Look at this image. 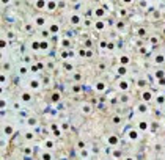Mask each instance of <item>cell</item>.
<instances>
[{"label": "cell", "instance_id": "38", "mask_svg": "<svg viewBox=\"0 0 165 160\" xmlns=\"http://www.w3.org/2000/svg\"><path fill=\"white\" fill-rule=\"evenodd\" d=\"M99 46H101V49H105V47H107V42H105V41H101V44H99Z\"/></svg>", "mask_w": 165, "mask_h": 160}, {"label": "cell", "instance_id": "24", "mask_svg": "<svg viewBox=\"0 0 165 160\" xmlns=\"http://www.w3.org/2000/svg\"><path fill=\"white\" fill-rule=\"evenodd\" d=\"M49 49V42L47 41H41V50H47Z\"/></svg>", "mask_w": 165, "mask_h": 160}, {"label": "cell", "instance_id": "20", "mask_svg": "<svg viewBox=\"0 0 165 160\" xmlns=\"http://www.w3.org/2000/svg\"><path fill=\"white\" fill-rule=\"evenodd\" d=\"M118 74H120V75L128 74V67H126V66H121V67H118Z\"/></svg>", "mask_w": 165, "mask_h": 160}, {"label": "cell", "instance_id": "7", "mask_svg": "<svg viewBox=\"0 0 165 160\" xmlns=\"http://www.w3.org/2000/svg\"><path fill=\"white\" fill-rule=\"evenodd\" d=\"M69 21H71L72 25H79V24H80V16H79V14H72Z\"/></svg>", "mask_w": 165, "mask_h": 160}, {"label": "cell", "instance_id": "39", "mask_svg": "<svg viewBox=\"0 0 165 160\" xmlns=\"http://www.w3.org/2000/svg\"><path fill=\"white\" fill-rule=\"evenodd\" d=\"M82 157H83V159H86V157H88V152H86L85 149H83V151H82Z\"/></svg>", "mask_w": 165, "mask_h": 160}, {"label": "cell", "instance_id": "42", "mask_svg": "<svg viewBox=\"0 0 165 160\" xmlns=\"http://www.w3.org/2000/svg\"><path fill=\"white\" fill-rule=\"evenodd\" d=\"M64 67H66L68 71H72V66H71V64H64Z\"/></svg>", "mask_w": 165, "mask_h": 160}, {"label": "cell", "instance_id": "41", "mask_svg": "<svg viewBox=\"0 0 165 160\" xmlns=\"http://www.w3.org/2000/svg\"><path fill=\"white\" fill-rule=\"evenodd\" d=\"M0 46H2V49H5V47H6V41H5V39H3V41L0 42Z\"/></svg>", "mask_w": 165, "mask_h": 160}, {"label": "cell", "instance_id": "34", "mask_svg": "<svg viewBox=\"0 0 165 160\" xmlns=\"http://www.w3.org/2000/svg\"><path fill=\"white\" fill-rule=\"evenodd\" d=\"M61 46H63V47L66 46L68 47V46H69V39H63V41H61Z\"/></svg>", "mask_w": 165, "mask_h": 160}, {"label": "cell", "instance_id": "8", "mask_svg": "<svg viewBox=\"0 0 165 160\" xmlns=\"http://www.w3.org/2000/svg\"><path fill=\"white\" fill-rule=\"evenodd\" d=\"M154 63L156 64H162V63H165V55H156L154 57Z\"/></svg>", "mask_w": 165, "mask_h": 160}, {"label": "cell", "instance_id": "50", "mask_svg": "<svg viewBox=\"0 0 165 160\" xmlns=\"http://www.w3.org/2000/svg\"><path fill=\"white\" fill-rule=\"evenodd\" d=\"M162 33H164V35H165V27H164V30H162Z\"/></svg>", "mask_w": 165, "mask_h": 160}, {"label": "cell", "instance_id": "35", "mask_svg": "<svg viewBox=\"0 0 165 160\" xmlns=\"http://www.w3.org/2000/svg\"><path fill=\"white\" fill-rule=\"evenodd\" d=\"M32 154V148H25V155H30Z\"/></svg>", "mask_w": 165, "mask_h": 160}, {"label": "cell", "instance_id": "22", "mask_svg": "<svg viewBox=\"0 0 165 160\" xmlns=\"http://www.w3.org/2000/svg\"><path fill=\"white\" fill-rule=\"evenodd\" d=\"M156 102H157L159 105H162V104H165V96H157V99H156Z\"/></svg>", "mask_w": 165, "mask_h": 160}, {"label": "cell", "instance_id": "16", "mask_svg": "<svg viewBox=\"0 0 165 160\" xmlns=\"http://www.w3.org/2000/svg\"><path fill=\"white\" fill-rule=\"evenodd\" d=\"M21 99H22V102H30L32 101V94L30 93H22V97H21Z\"/></svg>", "mask_w": 165, "mask_h": 160}, {"label": "cell", "instance_id": "19", "mask_svg": "<svg viewBox=\"0 0 165 160\" xmlns=\"http://www.w3.org/2000/svg\"><path fill=\"white\" fill-rule=\"evenodd\" d=\"M57 8V3L55 2H47V11H53Z\"/></svg>", "mask_w": 165, "mask_h": 160}, {"label": "cell", "instance_id": "43", "mask_svg": "<svg viewBox=\"0 0 165 160\" xmlns=\"http://www.w3.org/2000/svg\"><path fill=\"white\" fill-rule=\"evenodd\" d=\"M128 101H129V97H126V96L121 97V102H128Z\"/></svg>", "mask_w": 165, "mask_h": 160}, {"label": "cell", "instance_id": "46", "mask_svg": "<svg viewBox=\"0 0 165 160\" xmlns=\"http://www.w3.org/2000/svg\"><path fill=\"white\" fill-rule=\"evenodd\" d=\"M36 66H38V69H43V67H44V64H43V63H38Z\"/></svg>", "mask_w": 165, "mask_h": 160}, {"label": "cell", "instance_id": "29", "mask_svg": "<svg viewBox=\"0 0 165 160\" xmlns=\"http://www.w3.org/2000/svg\"><path fill=\"white\" fill-rule=\"evenodd\" d=\"M36 6L38 8H44V6H47V2H36Z\"/></svg>", "mask_w": 165, "mask_h": 160}, {"label": "cell", "instance_id": "3", "mask_svg": "<svg viewBox=\"0 0 165 160\" xmlns=\"http://www.w3.org/2000/svg\"><path fill=\"white\" fill-rule=\"evenodd\" d=\"M142 99L145 102H149V101H153V93L151 91H145V93L142 94Z\"/></svg>", "mask_w": 165, "mask_h": 160}, {"label": "cell", "instance_id": "45", "mask_svg": "<svg viewBox=\"0 0 165 160\" xmlns=\"http://www.w3.org/2000/svg\"><path fill=\"white\" fill-rule=\"evenodd\" d=\"M157 42V38H151V44H156Z\"/></svg>", "mask_w": 165, "mask_h": 160}, {"label": "cell", "instance_id": "31", "mask_svg": "<svg viewBox=\"0 0 165 160\" xmlns=\"http://www.w3.org/2000/svg\"><path fill=\"white\" fill-rule=\"evenodd\" d=\"M19 72H21V74H27V67L25 66H21V67H19Z\"/></svg>", "mask_w": 165, "mask_h": 160}, {"label": "cell", "instance_id": "15", "mask_svg": "<svg viewBox=\"0 0 165 160\" xmlns=\"http://www.w3.org/2000/svg\"><path fill=\"white\" fill-rule=\"evenodd\" d=\"M94 14L98 16V17H102V16L105 14V10H104V6H101V8H96V11H94Z\"/></svg>", "mask_w": 165, "mask_h": 160}, {"label": "cell", "instance_id": "14", "mask_svg": "<svg viewBox=\"0 0 165 160\" xmlns=\"http://www.w3.org/2000/svg\"><path fill=\"white\" fill-rule=\"evenodd\" d=\"M49 31H50V33H53V35H55V33H58V31H60V27L57 25V24H52V25L49 27Z\"/></svg>", "mask_w": 165, "mask_h": 160}, {"label": "cell", "instance_id": "10", "mask_svg": "<svg viewBox=\"0 0 165 160\" xmlns=\"http://www.w3.org/2000/svg\"><path fill=\"white\" fill-rule=\"evenodd\" d=\"M94 27H96V30H98V31H102V30L105 28V22H102V21H98V22L94 24Z\"/></svg>", "mask_w": 165, "mask_h": 160}, {"label": "cell", "instance_id": "40", "mask_svg": "<svg viewBox=\"0 0 165 160\" xmlns=\"http://www.w3.org/2000/svg\"><path fill=\"white\" fill-rule=\"evenodd\" d=\"M72 89H74L75 93H79V91H80V86H79V85H75V86H74V88H72Z\"/></svg>", "mask_w": 165, "mask_h": 160}, {"label": "cell", "instance_id": "51", "mask_svg": "<svg viewBox=\"0 0 165 160\" xmlns=\"http://www.w3.org/2000/svg\"><path fill=\"white\" fill-rule=\"evenodd\" d=\"M164 155H165V149H164Z\"/></svg>", "mask_w": 165, "mask_h": 160}, {"label": "cell", "instance_id": "27", "mask_svg": "<svg viewBox=\"0 0 165 160\" xmlns=\"http://www.w3.org/2000/svg\"><path fill=\"white\" fill-rule=\"evenodd\" d=\"M33 138H35L33 132H27V134H25V140H33Z\"/></svg>", "mask_w": 165, "mask_h": 160}, {"label": "cell", "instance_id": "5", "mask_svg": "<svg viewBox=\"0 0 165 160\" xmlns=\"http://www.w3.org/2000/svg\"><path fill=\"white\" fill-rule=\"evenodd\" d=\"M128 138H129V140H132V141L138 140V134H137V130H129L128 132Z\"/></svg>", "mask_w": 165, "mask_h": 160}, {"label": "cell", "instance_id": "48", "mask_svg": "<svg viewBox=\"0 0 165 160\" xmlns=\"http://www.w3.org/2000/svg\"><path fill=\"white\" fill-rule=\"evenodd\" d=\"M159 83H160V85H165V80H164V78H160V80H159Z\"/></svg>", "mask_w": 165, "mask_h": 160}, {"label": "cell", "instance_id": "33", "mask_svg": "<svg viewBox=\"0 0 165 160\" xmlns=\"http://www.w3.org/2000/svg\"><path fill=\"white\" fill-rule=\"evenodd\" d=\"M137 33H138L140 36H145V33H146V31H145V28H138V31H137Z\"/></svg>", "mask_w": 165, "mask_h": 160}, {"label": "cell", "instance_id": "9", "mask_svg": "<svg viewBox=\"0 0 165 160\" xmlns=\"http://www.w3.org/2000/svg\"><path fill=\"white\" fill-rule=\"evenodd\" d=\"M44 24H46L44 17H36V19H35V25H36V27H44Z\"/></svg>", "mask_w": 165, "mask_h": 160}, {"label": "cell", "instance_id": "44", "mask_svg": "<svg viewBox=\"0 0 165 160\" xmlns=\"http://www.w3.org/2000/svg\"><path fill=\"white\" fill-rule=\"evenodd\" d=\"M68 127H69V124H66V123H64V124H61V129H64V130H66Z\"/></svg>", "mask_w": 165, "mask_h": 160}, {"label": "cell", "instance_id": "12", "mask_svg": "<svg viewBox=\"0 0 165 160\" xmlns=\"http://www.w3.org/2000/svg\"><path fill=\"white\" fill-rule=\"evenodd\" d=\"M13 132H14V129H13L11 126H5V129H3V134L6 135V137H10V135H13Z\"/></svg>", "mask_w": 165, "mask_h": 160}, {"label": "cell", "instance_id": "13", "mask_svg": "<svg viewBox=\"0 0 165 160\" xmlns=\"http://www.w3.org/2000/svg\"><path fill=\"white\" fill-rule=\"evenodd\" d=\"M82 113H85V115H90V113H91V105L83 104V105H82Z\"/></svg>", "mask_w": 165, "mask_h": 160}, {"label": "cell", "instance_id": "47", "mask_svg": "<svg viewBox=\"0 0 165 160\" xmlns=\"http://www.w3.org/2000/svg\"><path fill=\"white\" fill-rule=\"evenodd\" d=\"M107 49H113V42H109V44H107Z\"/></svg>", "mask_w": 165, "mask_h": 160}, {"label": "cell", "instance_id": "2", "mask_svg": "<svg viewBox=\"0 0 165 160\" xmlns=\"http://www.w3.org/2000/svg\"><path fill=\"white\" fill-rule=\"evenodd\" d=\"M118 88H120L121 91H128L129 89V82L128 80H120V82H118Z\"/></svg>", "mask_w": 165, "mask_h": 160}, {"label": "cell", "instance_id": "49", "mask_svg": "<svg viewBox=\"0 0 165 160\" xmlns=\"http://www.w3.org/2000/svg\"><path fill=\"white\" fill-rule=\"evenodd\" d=\"M126 160H135V159H132V157H128V159H126Z\"/></svg>", "mask_w": 165, "mask_h": 160}, {"label": "cell", "instance_id": "11", "mask_svg": "<svg viewBox=\"0 0 165 160\" xmlns=\"http://www.w3.org/2000/svg\"><path fill=\"white\" fill-rule=\"evenodd\" d=\"M138 129L142 132H146L148 130V123H146V121H140V123H138Z\"/></svg>", "mask_w": 165, "mask_h": 160}, {"label": "cell", "instance_id": "17", "mask_svg": "<svg viewBox=\"0 0 165 160\" xmlns=\"http://www.w3.org/2000/svg\"><path fill=\"white\" fill-rule=\"evenodd\" d=\"M30 46H32V49H33V50H39V49H41V42H39V41H33Z\"/></svg>", "mask_w": 165, "mask_h": 160}, {"label": "cell", "instance_id": "1", "mask_svg": "<svg viewBox=\"0 0 165 160\" xmlns=\"http://www.w3.org/2000/svg\"><path fill=\"white\" fill-rule=\"evenodd\" d=\"M107 141H109V145H110V146H118L120 140H118V137H116V135H110V137L107 138Z\"/></svg>", "mask_w": 165, "mask_h": 160}, {"label": "cell", "instance_id": "21", "mask_svg": "<svg viewBox=\"0 0 165 160\" xmlns=\"http://www.w3.org/2000/svg\"><path fill=\"white\" fill-rule=\"evenodd\" d=\"M96 89H98V91H104V89H105V83L104 82H99V83H96Z\"/></svg>", "mask_w": 165, "mask_h": 160}, {"label": "cell", "instance_id": "6", "mask_svg": "<svg viewBox=\"0 0 165 160\" xmlns=\"http://www.w3.org/2000/svg\"><path fill=\"white\" fill-rule=\"evenodd\" d=\"M129 61H131V58H129L128 55H121V57H120V63H121V66H128Z\"/></svg>", "mask_w": 165, "mask_h": 160}, {"label": "cell", "instance_id": "23", "mask_svg": "<svg viewBox=\"0 0 165 160\" xmlns=\"http://www.w3.org/2000/svg\"><path fill=\"white\" fill-rule=\"evenodd\" d=\"M27 124H28V126H32V127L36 126V119H35V118H28V119H27Z\"/></svg>", "mask_w": 165, "mask_h": 160}, {"label": "cell", "instance_id": "4", "mask_svg": "<svg viewBox=\"0 0 165 160\" xmlns=\"http://www.w3.org/2000/svg\"><path fill=\"white\" fill-rule=\"evenodd\" d=\"M30 88L32 89H39L41 88V82L36 80V78H35V80H30Z\"/></svg>", "mask_w": 165, "mask_h": 160}, {"label": "cell", "instance_id": "36", "mask_svg": "<svg viewBox=\"0 0 165 160\" xmlns=\"http://www.w3.org/2000/svg\"><path fill=\"white\" fill-rule=\"evenodd\" d=\"M137 83H138V86H145V83H146V82H145V80H143V78H142V80H138V82H137Z\"/></svg>", "mask_w": 165, "mask_h": 160}, {"label": "cell", "instance_id": "32", "mask_svg": "<svg viewBox=\"0 0 165 160\" xmlns=\"http://www.w3.org/2000/svg\"><path fill=\"white\" fill-rule=\"evenodd\" d=\"M77 148H79V149H85V143H83V141H79V143H77Z\"/></svg>", "mask_w": 165, "mask_h": 160}, {"label": "cell", "instance_id": "26", "mask_svg": "<svg viewBox=\"0 0 165 160\" xmlns=\"http://www.w3.org/2000/svg\"><path fill=\"white\" fill-rule=\"evenodd\" d=\"M58 101H60V94H58V93H53V94H52V102H58Z\"/></svg>", "mask_w": 165, "mask_h": 160}, {"label": "cell", "instance_id": "30", "mask_svg": "<svg viewBox=\"0 0 165 160\" xmlns=\"http://www.w3.org/2000/svg\"><path fill=\"white\" fill-rule=\"evenodd\" d=\"M44 146H46V148H53V141H50V140H47V141L44 143Z\"/></svg>", "mask_w": 165, "mask_h": 160}, {"label": "cell", "instance_id": "37", "mask_svg": "<svg viewBox=\"0 0 165 160\" xmlns=\"http://www.w3.org/2000/svg\"><path fill=\"white\" fill-rule=\"evenodd\" d=\"M113 123H115V124H120V116H115V118H113Z\"/></svg>", "mask_w": 165, "mask_h": 160}, {"label": "cell", "instance_id": "25", "mask_svg": "<svg viewBox=\"0 0 165 160\" xmlns=\"http://www.w3.org/2000/svg\"><path fill=\"white\" fill-rule=\"evenodd\" d=\"M165 75V71H162V69H159V71H156V77L157 78H162Z\"/></svg>", "mask_w": 165, "mask_h": 160}, {"label": "cell", "instance_id": "18", "mask_svg": "<svg viewBox=\"0 0 165 160\" xmlns=\"http://www.w3.org/2000/svg\"><path fill=\"white\" fill-rule=\"evenodd\" d=\"M137 108H138L140 113H148V107L145 104H138V107H137Z\"/></svg>", "mask_w": 165, "mask_h": 160}, {"label": "cell", "instance_id": "28", "mask_svg": "<svg viewBox=\"0 0 165 160\" xmlns=\"http://www.w3.org/2000/svg\"><path fill=\"white\" fill-rule=\"evenodd\" d=\"M41 159H43V160H52V154H47V152H46V154H43V155H41Z\"/></svg>", "mask_w": 165, "mask_h": 160}]
</instances>
